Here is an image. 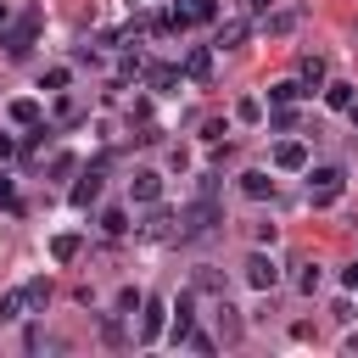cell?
<instances>
[{
    "label": "cell",
    "instance_id": "2e32d148",
    "mask_svg": "<svg viewBox=\"0 0 358 358\" xmlns=\"http://www.w3.org/2000/svg\"><path fill=\"white\" fill-rule=\"evenodd\" d=\"M185 73H190L196 84H207V78H213V50H190V56H185Z\"/></svg>",
    "mask_w": 358,
    "mask_h": 358
},
{
    "label": "cell",
    "instance_id": "cb8c5ba5",
    "mask_svg": "<svg viewBox=\"0 0 358 358\" xmlns=\"http://www.w3.org/2000/svg\"><path fill=\"white\" fill-rule=\"evenodd\" d=\"M296 291H308V296L319 291V263H302V268H296Z\"/></svg>",
    "mask_w": 358,
    "mask_h": 358
},
{
    "label": "cell",
    "instance_id": "7a4b0ae2",
    "mask_svg": "<svg viewBox=\"0 0 358 358\" xmlns=\"http://www.w3.org/2000/svg\"><path fill=\"white\" fill-rule=\"evenodd\" d=\"M45 302H50V280L39 274V280H28V285H17V291H6V296H0V319H22V313H45Z\"/></svg>",
    "mask_w": 358,
    "mask_h": 358
},
{
    "label": "cell",
    "instance_id": "836d02e7",
    "mask_svg": "<svg viewBox=\"0 0 358 358\" xmlns=\"http://www.w3.org/2000/svg\"><path fill=\"white\" fill-rule=\"evenodd\" d=\"M241 6H246L252 17H257V11H268V0H241Z\"/></svg>",
    "mask_w": 358,
    "mask_h": 358
},
{
    "label": "cell",
    "instance_id": "ac0fdd59",
    "mask_svg": "<svg viewBox=\"0 0 358 358\" xmlns=\"http://www.w3.org/2000/svg\"><path fill=\"white\" fill-rule=\"evenodd\" d=\"M302 95H308V90H302V78H280V84L268 90V101H274V106H291V101H302Z\"/></svg>",
    "mask_w": 358,
    "mask_h": 358
},
{
    "label": "cell",
    "instance_id": "e0dca14e",
    "mask_svg": "<svg viewBox=\"0 0 358 358\" xmlns=\"http://www.w3.org/2000/svg\"><path fill=\"white\" fill-rule=\"evenodd\" d=\"M296 78H302V90H319V84H324V62H319V56H302V62H296Z\"/></svg>",
    "mask_w": 358,
    "mask_h": 358
},
{
    "label": "cell",
    "instance_id": "f546056e",
    "mask_svg": "<svg viewBox=\"0 0 358 358\" xmlns=\"http://www.w3.org/2000/svg\"><path fill=\"white\" fill-rule=\"evenodd\" d=\"M45 90H67V67H50L45 73Z\"/></svg>",
    "mask_w": 358,
    "mask_h": 358
},
{
    "label": "cell",
    "instance_id": "1f68e13d",
    "mask_svg": "<svg viewBox=\"0 0 358 358\" xmlns=\"http://www.w3.org/2000/svg\"><path fill=\"white\" fill-rule=\"evenodd\" d=\"M73 168H78V157H67V151H62V157H56V162H50V173H62V179H67V173H73Z\"/></svg>",
    "mask_w": 358,
    "mask_h": 358
},
{
    "label": "cell",
    "instance_id": "4316f807",
    "mask_svg": "<svg viewBox=\"0 0 358 358\" xmlns=\"http://www.w3.org/2000/svg\"><path fill=\"white\" fill-rule=\"evenodd\" d=\"M291 28H296V11H274L268 17V34H291Z\"/></svg>",
    "mask_w": 358,
    "mask_h": 358
},
{
    "label": "cell",
    "instance_id": "484cf974",
    "mask_svg": "<svg viewBox=\"0 0 358 358\" xmlns=\"http://www.w3.org/2000/svg\"><path fill=\"white\" fill-rule=\"evenodd\" d=\"M101 336H106V347H123V319H117V313H106V324H101Z\"/></svg>",
    "mask_w": 358,
    "mask_h": 358
},
{
    "label": "cell",
    "instance_id": "44dd1931",
    "mask_svg": "<svg viewBox=\"0 0 358 358\" xmlns=\"http://www.w3.org/2000/svg\"><path fill=\"white\" fill-rule=\"evenodd\" d=\"M50 257H56V263H73V257H78V235H56V241H50Z\"/></svg>",
    "mask_w": 358,
    "mask_h": 358
},
{
    "label": "cell",
    "instance_id": "9a60e30c",
    "mask_svg": "<svg viewBox=\"0 0 358 358\" xmlns=\"http://www.w3.org/2000/svg\"><path fill=\"white\" fill-rule=\"evenodd\" d=\"M6 112H11V123H22V129H34V123H39V101H34V95H17Z\"/></svg>",
    "mask_w": 358,
    "mask_h": 358
},
{
    "label": "cell",
    "instance_id": "7c38bea8",
    "mask_svg": "<svg viewBox=\"0 0 358 358\" xmlns=\"http://www.w3.org/2000/svg\"><path fill=\"white\" fill-rule=\"evenodd\" d=\"M241 190H246L252 201H268V196H274V179H268L263 168H246V173H241Z\"/></svg>",
    "mask_w": 358,
    "mask_h": 358
},
{
    "label": "cell",
    "instance_id": "3957f363",
    "mask_svg": "<svg viewBox=\"0 0 358 358\" xmlns=\"http://www.w3.org/2000/svg\"><path fill=\"white\" fill-rule=\"evenodd\" d=\"M34 34H39V11H22L17 22H6V34H0L6 56H11V62H22V56L34 50Z\"/></svg>",
    "mask_w": 358,
    "mask_h": 358
},
{
    "label": "cell",
    "instance_id": "74e56055",
    "mask_svg": "<svg viewBox=\"0 0 358 358\" xmlns=\"http://www.w3.org/2000/svg\"><path fill=\"white\" fill-rule=\"evenodd\" d=\"M347 112H352V129H358V101H352V106H347Z\"/></svg>",
    "mask_w": 358,
    "mask_h": 358
},
{
    "label": "cell",
    "instance_id": "d4e9b609",
    "mask_svg": "<svg viewBox=\"0 0 358 358\" xmlns=\"http://www.w3.org/2000/svg\"><path fill=\"white\" fill-rule=\"evenodd\" d=\"M196 291H224V274L218 268H196Z\"/></svg>",
    "mask_w": 358,
    "mask_h": 358
},
{
    "label": "cell",
    "instance_id": "8d00e7d4",
    "mask_svg": "<svg viewBox=\"0 0 358 358\" xmlns=\"http://www.w3.org/2000/svg\"><path fill=\"white\" fill-rule=\"evenodd\" d=\"M347 352H358V330H352V336H347Z\"/></svg>",
    "mask_w": 358,
    "mask_h": 358
},
{
    "label": "cell",
    "instance_id": "5b68a950",
    "mask_svg": "<svg viewBox=\"0 0 358 358\" xmlns=\"http://www.w3.org/2000/svg\"><path fill=\"white\" fill-rule=\"evenodd\" d=\"M241 274H246V285H252V291H274V285H280V268H274V257H268V252H252V257L241 263Z\"/></svg>",
    "mask_w": 358,
    "mask_h": 358
},
{
    "label": "cell",
    "instance_id": "6da1fadb",
    "mask_svg": "<svg viewBox=\"0 0 358 358\" xmlns=\"http://www.w3.org/2000/svg\"><path fill=\"white\" fill-rule=\"evenodd\" d=\"M224 224V213H218V201L213 196H196L185 213H179V229H173V241H207L213 229Z\"/></svg>",
    "mask_w": 358,
    "mask_h": 358
},
{
    "label": "cell",
    "instance_id": "e575fe53",
    "mask_svg": "<svg viewBox=\"0 0 358 358\" xmlns=\"http://www.w3.org/2000/svg\"><path fill=\"white\" fill-rule=\"evenodd\" d=\"M341 280H347V285H352V291H358V263H352V268H347V274H341Z\"/></svg>",
    "mask_w": 358,
    "mask_h": 358
},
{
    "label": "cell",
    "instance_id": "7402d4cb",
    "mask_svg": "<svg viewBox=\"0 0 358 358\" xmlns=\"http://www.w3.org/2000/svg\"><path fill=\"white\" fill-rule=\"evenodd\" d=\"M179 11H185L190 22H213V17H218V6H213V0H185Z\"/></svg>",
    "mask_w": 358,
    "mask_h": 358
},
{
    "label": "cell",
    "instance_id": "ffe728a7",
    "mask_svg": "<svg viewBox=\"0 0 358 358\" xmlns=\"http://www.w3.org/2000/svg\"><path fill=\"white\" fill-rule=\"evenodd\" d=\"M101 229H106V235H129V213H123V207H106V213H101Z\"/></svg>",
    "mask_w": 358,
    "mask_h": 358
},
{
    "label": "cell",
    "instance_id": "8992f818",
    "mask_svg": "<svg viewBox=\"0 0 358 358\" xmlns=\"http://www.w3.org/2000/svg\"><path fill=\"white\" fill-rule=\"evenodd\" d=\"M162 324H168V308H162L157 296H145V302H140V341H157Z\"/></svg>",
    "mask_w": 358,
    "mask_h": 358
},
{
    "label": "cell",
    "instance_id": "5bb4252c",
    "mask_svg": "<svg viewBox=\"0 0 358 358\" xmlns=\"http://www.w3.org/2000/svg\"><path fill=\"white\" fill-rule=\"evenodd\" d=\"M173 229H179L173 213H151V218L140 224V235H151V241H173Z\"/></svg>",
    "mask_w": 358,
    "mask_h": 358
},
{
    "label": "cell",
    "instance_id": "52a82bcc",
    "mask_svg": "<svg viewBox=\"0 0 358 358\" xmlns=\"http://www.w3.org/2000/svg\"><path fill=\"white\" fill-rule=\"evenodd\" d=\"M274 168H285V173L308 168V145H302V140H280V145H274Z\"/></svg>",
    "mask_w": 358,
    "mask_h": 358
},
{
    "label": "cell",
    "instance_id": "ba28073f",
    "mask_svg": "<svg viewBox=\"0 0 358 358\" xmlns=\"http://www.w3.org/2000/svg\"><path fill=\"white\" fill-rule=\"evenodd\" d=\"M101 168H106V157H101V162H95V168H90V173L73 185V207H90V201H101Z\"/></svg>",
    "mask_w": 358,
    "mask_h": 358
},
{
    "label": "cell",
    "instance_id": "603a6c76",
    "mask_svg": "<svg viewBox=\"0 0 358 358\" xmlns=\"http://www.w3.org/2000/svg\"><path fill=\"white\" fill-rule=\"evenodd\" d=\"M324 101H330L336 112H347V106H352V84H330V90H324Z\"/></svg>",
    "mask_w": 358,
    "mask_h": 358
},
{
    "label": "cell",
    "instance_id": "4dcf8cb0",
    "mask_svg": "<svg viewBox=\"0 0 358 358\" xmlns=\"http://www.w3.org/2000/svg\"><path fill=\"white\" fill-rule=\"evenodd\" d=\"M268 123H274V129H291L296 117H291V106H274V112H268Z\"/></svg>",
    "mask_w": 358,
    "mask_h": 358
},
{
    "label": "cell",
    "instance_id": "30bf717a",
    "mask_svg": "<svg viewBox=\"0 0 358 358\" xmlns=\"http://www.w3.org/2000/svg\"><path fill=\"white\" fill-rule=\"evenodd\" d=\"M218 336H224L229 347L246 336V319H241V308H235V302H218Z\"/></svg>",
    "mask_w": 358,
    "mask_h": 358
},
{
    "label": "cell",
    "instance_id": "d6986e66",
    "mask_svg": "<svg viewBox=\"0 0 358 358\" xmlns=\"http://www.w3.org/2000/svg\"><path fill=\"white\" fill-rule=\"evenodd\" d=\"M145 84H151V90H173V84H179V67L157 62V67H145Z\"/></svg>",
    "mask_w": 358,
    "mask_h": 358
},
{
    "label": "cell",
    "instance_id": "9c48e42d",
    "mask_svg": "<svg viewBox=\"0 0 358 358\" xmlns=\"http://www.w3.org/2000/svg\"><path fill=\"white\" fill-rule=\"evenodd\" d=\"M168 313H173V324H168V330H173V341H185V336H190V319H196V296H190V291H179V302H173Z\"/></svg>",
    "mask_w": 358,
    "mask_h": 358
},
{
    "label": "cell",
    "instance_id": "d6a6232c",
    "mask_svg": "<svg viewBox=\"0 0 358 358\" xmlns=\"http://www.w3.org/2000/svg\"><path fill=\"white\" fill-rule=\"evenodd\" d=\"M0 207H17V190H11L6 179H0Z\"/></svg>",
    "mask_w": 358,
    "mask_h": 358
},
{
    "label": "cell",
    "instance_id": "f1b7e54d",
    "mask_svg": "<svg viewBox=\"0 0 358 358\" xmlns=\"http://www.w3.org/2000/svg\"><path fill=\"white\" fill-rule=\"evenodd\" d=\"M140 302H145V296H140V291H117V313H134V308H140Z\"/></svg>",
    "mask_w": 358,
    "mask_h": 358
},
{
    "label": "cell",
    "instance_id": "8fae6325",
    "mask_svg": "<svg viewBox=\"0 0 358 358\" xmlns=\"http://www.w3.org/2000/svg\"><path fill=\"white\" fill-rule=\"evenodd\" d=\"M129 190H134V201H157V196H162V173H151V168H140V173L129 179Z\"/></svg>",
    "mask_w": 358,
    "mask_h": 358
},
{
    "label": "cell",
    "instance_id": "83f0119b",
    "mask_svg": "<svg viewBox=\"0 0 358 358\" xmlns=\"http://www.w3.org/2000/svg\"><path fill=\"white\" fill-rule=\"evenodd\" d=\"M235 117H241V123H257V117H263V106L246 95V101H235Z\"/></svg>",
    "mask_w": 358,
    "mask_h": 358
},
{
    "label": "cell",
    "instance_id": "277c9868",
    "mask_svg": "<svg viewBox=\"0 0 358 358\" xmlns=\"http://www.w3.org/2000/svg\"><path fill=\"white\" fill-rule=\"evenodd\" d=\"M341 190H347V173H341V168H313V173H308V201H313V207H330Z\"/></svg>",
    "mask_w": 358,
    "mask_h": 358
},
{
    "label": "cell",
    "instance_id": "4fadbf2b",
    "mask_svg": "<svg viewBox=\"0 0 358 358\" xmlns=\"http://www.w3.org/2000/svg\"><path fill=\"white\" fill-rule=\"evenodd\" d=\"M246 34H252V22H246V17H229V22H218V45H224V50L246 45Z\"/></svg>",
    "mask_w": 358,
    "mask_h": 358
},
{
    "label": "cell",
    "instance_id": "d590c367",
    "mask_svg": "<svg viewBox=\"0 0 358 358\" xmlns=\"http://www.w3.org/2000/svg\"><path fill=\"white\" fill-rule=\"evenodd\" d=\"M6 22H11V6H6V0H0V28H6Z\"/></svg>",
    "mask_w": 358,
    "mask_h": 358
}]
</instances>
